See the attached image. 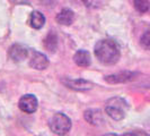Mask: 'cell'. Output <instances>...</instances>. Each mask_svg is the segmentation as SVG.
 I'll use <instances>...</instances> for the list:
<instances>
[{"instance_id": "obj_17", "label": "cell", "mask_w": 150, "mask_h": 136, "mask_svg": "<svg viewBox=\"0 0 150 136\" xmlns=\"http://www.w3.org/2000/svg\"><path fill=\"white\" fill-rule=\"evenodd\" d=\"M122 136H149L148 134H146L144 132H141V130H134V132H129V133H125Z\"/></svg>"}, {"instance_id": "obj_18", "label": "cell", "mask_w": 150, "mask_h": 136, "mask_svg": "<svg viewBox=\"0 0 150 136\" xmlns=\"http://www.w3.org/2000/svg\"><path fill=\"white\" fill-rule=\"evenodd\" d=\"M104 136H119V135H116V134H113V133H108V134H105Z\"/></svg>"}, {"instance_id": "obj_8", "label": "cell", "mask_w": 150, "mask_h": 136, "mask_svg": "<svg viewBox=\"0 0 150 136\" xmlns=\"http://www.w3.org/2000/svg\"><path fill=\"white\" fill-rule=\"evenodd\" d=\"M137 74L132 72H121L117 74H113L105 77V81L110 84H119V83H127L132 79H134Z\"/></svg>"}, {"instance_id": "obj_13", "label": "cell", "mask_w": 150, "mask_h": 136, "mask_svg": "<svg viewBox=\"0 0 150 136\" xmlns=\"http://www.w3.org/2000/svg\"><path fill=\"white\" fill-rule=\"evenodd\" d=\"M44 47L46 48L47 51L50 52H55L57 48H58V38L55 33H49L47 37L44 39Z\"/></svg>"}, {"instance_id": "obj_14", "label": "cell", "mask_w": 150, "mask_h": 136, "mask_svg": "<svg viewBox=\"0 0 150 136\" xmlns=\"http://www.w3.org/2000/svg\"><path fill=\"white\" fill-rule=\"evenodd\" d=\"M134 8L139 13H147L150 8L149 0H134Z\"/></svg>"}, {"instance_id": "obj_6", "label": "cell", "mask_w": 150, "mask_h": 136, "mask_svg": "<svg viewBox=\"0 0 150 136\" xmlns=\"http://www.w3.org/2000/svg\"><path fill=\"white\" fill-rule=\"evenodd\" d=\"M8 56L9 58L15 62H21V61H24L27 56H28V51L25 47H23L22 44H13L9 50H8Z\"/></svg>"}, {"instance_id": "obj_1", "label": "cell", "mask_w": 150, "mask_h": 136, "mask_svg": "<svg viewBox=\"0 0 150 136\" xmlns=\"http://www.w3.org/2000/svg\"><path fill=\"white\" fill-rule=\"evenodd\" d=\"M95 56L103 65L111 66L115 65L120 59V47L113 40H100L98 41L95 49Z\"/></svg>"}, {"instance_id": "obj_11", "label": "cell", "mask_w": 150, "mask_h": 136, "mask_svg": "<svg viewBox=\"0 0 150 136\" xmlns=\"http://www.w3.org/2000/svg\"><path fill=\"white\" fill-rule=\"evenodd\" d=\"M55 19L61 25H70V24H72L74 19H75V14H74L72 10H70L68 8H64L57 15Z\"/></svg>"}, {"instance_id": "obj_7", "label": "cell", "mask_w": 150, "mask_h": 136, "mask_svg": "<svg viewBox=\"0 0 150 136\" xmlns=\"http://www.w3.org/2000/svg\"><path fill=\"white\" fill-rule=\"evenodd\" d=\"M62 82L69 89L75 91H88L93 87V83H90L86 79H83V78H77V79L64 78Z\"/></svg>"}, {"instance_id": "obj_15", "label": "cell", "mask_w": 150, "mask_h": 136, "mask_svg": "<svg viewBox=\"0 0 150 136\" xmlns=\"http://www.w3.org/2000/svg\"><path fill=\"white\" fill-rule=\"evenodd\" d=\"M140 44L146 50H150V30L146 31L140 39Z\"/></svg>"}, {"instance_id": "obj_4", "label": "cell", "mask_w": 150, "mask_h": 136, "mask_svg": "<svg viewBox=\"0 0 150 136\" xmlns=\"http://www.w3.org/2000/svg\"><path fill=\"white\" fill-rule=\"evenodd\" d=\"M19 109L26 113H33L36 111L38 106V99L35 98V95L33 94H26L23 95L21 100H19Z\"/></svg>"}, {"instance_id": "obj_10", "label": "cell", "mask_w": 150, "mask_h": 136, "mask_svg": "<svg viewBox=\"0 0 150 136\" xmlns=\"http://www.w3.org/2000/svg\"><path fill=\"white\" fill-rule=\"evenodd\" d=\"M74 60H75L76 65L79 67H88L90 65V54L88 51L86 50H79L75 53L74 56Z\"/></svg>"}, {"instance_id": "obj_12", "label": "cell", "mask_w": 150, "mask_h": 136, "mask_svg": "<svg viewBox=\"0 0 150 136\" xmlns=\"http://www.w3.org/2000/svg\"><path fill=\"white\" fill-rule=\"evenodd\" d=\"M28 24H30V27H33L35 30H40L44 26L45 17L40 11H33L28 18Z\"/></svg>"}, {"instance_id": "obj_2", "label": "cell", "mask_w": 150, "mask_h": 136, "mask_svg": "<svg viewBox=\"0 0 150 136\" xmlns=\"http://www.w3.org/2000/svg\"><path fill=\"white\" fill-rule=\"evenodd\" d=\"M128 103L121 98L110 99L106 103V113L114 120H122L125 117Z\"/></svg>"}, {"instance_id": "obj_5", "label": "cell", "mask_w": 150, "mask_h": 136, "mask_svg": "<svg viewBox=\"0 0 150 136\" xmlns=\"http://www.w3.org/2000/svg\"><path fill=\"white\" fill-rule=\"evenodd\" d=\"M30 66L38 70H43L49 66V59L47 57L38 51H32L30 58Z\"/></svg>"}, {"instance_id": "obj_16", "label": "cell", "mask_w": 150, "mask_h": 136, "mask_svg": "<svg viewBox=\"0 0 150 136\" xmlns=\"http://www.w3.org/2000/svg\"><path fill=\"white\" fill-rule=\"evenodd\" d=\"M83 4L88 8H98L102 6L103 0H81Z\"/></svg>"}, {"instance_id": "obj_3", "label": "cell", "mask_w": 150, "mask_h": 136, "mask_svg": "<svg viewBox=\"0 0 150 136\" xmlns=\"http://www.w3.org/2000/svg\"><path fill=\"white\" fill-rule=\"evenodd\" d=\"M50 129L57 135H64L71 128V120L64 113L58 112L49 121Z\"/></svg>"}, {"instance_id": "obj_9", "label": "cell", "mask_w": 150, "mask_h": 136, "mask_svg": "<svg viewBox=\"0 0 150 136\" xmlns=\"http://www.w3.org/2000/svg\"><path fill=\"white\" fill-rule=\"evenodd\" d=\"M83 117H85L86 121H88L89 124L95 125V126H98L102 122H104L103 113H102L100 110H98V109H89V110L85 111Z\"/></svg>"}]
</instances>
